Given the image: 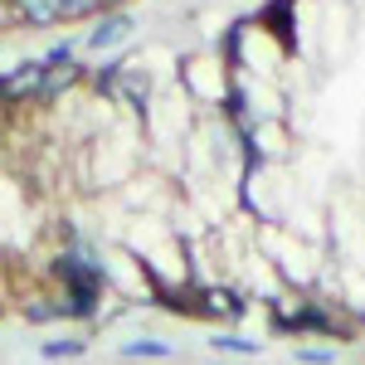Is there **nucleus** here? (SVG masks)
<instances>
[{
  "mask_svg": "<svg viewBox=\"0 0 365 365\" xmlns=\"http://www.w3.org/2000/svg\"><path fill=\"white\" fill-rule=\"evenodd\" d=\"M44 278L58 287V307H63V317H73V322H93V317L103 312L108 268H103V258L88 249L78 234H68V239H63V249L49 258Z\"/></svg>",
  "mask_w": 365,
  "mask_h": 365,
  "instance_id": "obj_1",
  "label": "nucleus"
},
{
  "mask_svg": "<svg viewBox=\"0 0 365 365\" xmlns=\"http://www.w3.org/2000/svg\"><path fill=\"white\" fill-rule=\"evenodd\" d=\"M132 29H137V20H132L127 10H103V20L88 29L83 44L93 49V54H103V49H117V44H122V39H127Z\"/></svg>",
  "mask_w": 365,
  "mask_h": 365,
  "instance_id": "obj_2",
  "label": "nucleus"
},
{
  "mask_svg": "<svg viewBox=\"0 0 365 365\" xmlns=\"http://www.w3.org/2000/svg\"><path fill=\"white\" fill-rule=\"evenodd\" d=\"M10 25L15 29H49V25H58L54 0H10Z\"/></svg>",
  "mask_w": 365,
  "mask_h": 365,
  "instance_id": "obj_3",
  "label": "nucleus"
},
{
  "mask_svg": "<svg viewBox=\"0 0 365 365\" xmlns=\"http://www.w3.org/2000/svg\"><path fill=\"white\" fill-rule=\"evenodd\" d=\"M122 356H127V361H170L175 346H170V341H156V336H141V341H127Z\"/></svg>",
  "mask_w": 365,
  "mask_h": 365,
  "instance_id": "obj_4",
  "label": "nucleus"
},
{
  "mask_svg": "<svg viewBox=\"0 0 365 365\" xmlns=\"http://www.w3.org/2000/svg\"><path fill=\"white\" fill-rule=\"evenodd\" d=\"M83 351H88L83 336H63V341H44V346H39L44 361H73V356H83Z\"/></svg>",
  "mask_w": 365,
  "mask_h": 365,
  "instance_id": "obj_5",
  "label": "nucleus"
},
{
  "mask_svg": "<svg viewBox=\"0 0 365 365\" xmlns=\"http://www.w3.org/2000/svg\"><path fill=\"white\" fill-rule=\"evenodd\" d=\"M98 10H103V0H54L58 25H63V20H88V15H98Z\"/></svg>",
  "mask_w": 365,
  "mask_h": 365,
  "instance_id": "obj_6",
  "label": "nucleus"
},
{
  "mask_svg": "<svg viewBox=\"0 0 365 365\" xmlns=\"http://www.w3.org/2000/svg\"><path fill=\"white\" fill-rule=\"evenodd\" d=\"M210 346L215 351H229V356H258V341H244V336H234V331H220Z\"/></svg>",
  "mask_w": 365,
  "mask_h": 365,
  "instance_id": "obj_7",
  "label": "nucleus"
},
{
  "mask_svg": "<svg viewBox=\"0 0 365 365\" xmlns=\"http://www.w3.org/2000/svg\"><path fill=\"white\" fill-rule=\"evenodd\" d=\"M5 29H15L10 25V0H0V34H5Z\"/></svg>",
  "mask_w": 365,
  "mask_h": 365,
  "instance_id": "obj_8",
  "label": "nucleus"
}]
</instances>
